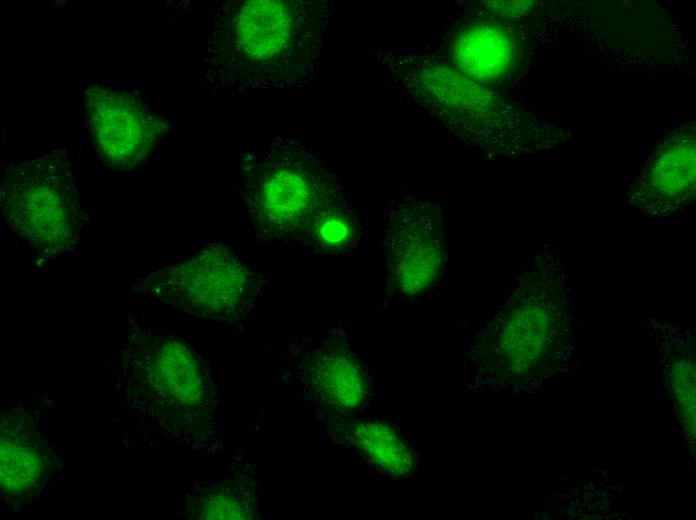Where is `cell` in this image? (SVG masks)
Listing matches in <instances>:
<instances>
[{
	"label": "cell",
	"mask_w": 696,
	"mask_h": 520,
	"mask_svg": "<svg viewBox=\"0 0 696 520\" xmlns=\"http://www.w3.org/2000/svg\"><path fill=\"white\" fill-rule=\"evenodd\" d=\"M329 15L325 1L226 2L211 33L217 78L244 95L304 85L317 69Z\"/></svg>",
	"instance_id": "cell-1"
},
{
	"label": "cell",
	"mask_w": 696,
	"mask_h": 520,
	"mask_svg": "<svg viewBox=\"0 0 696 520\" xmlns=\"http://www.w3.org/2000/svg\"><path fill=\"white\" fill-rule=\"evenodd\" d=\"M127 405L191 450L221 449L220 393L207 362L183 339L134 326L118 355Z\"/></svg>",
	"instance_id": "cell-2"
},
{
	"label": "cell",
	"mask_w": 696,
	"mask_h": 520,
	"mask_svg": "<svg viewBox=\"0 0 696 520\" xmlns=\"http://www.w3.org/2000/svg\"><path fill=\"white\" fill-rule=\"evenodd\" d=\"M237 177L250 229L267 246L308 247L318 219L345 199L336 176L293 138L245 149Z\"/></svg>",
	"instance_id": "cell-3"
},
{
	"label": "cell",
	"mask_w": 696,
	"mask_h": 520,
	"mask_svg": "<svg viewBox=\"0 0 696 520\" xmlns=\"http://www.w3.org/2000/svg\"><path fill=\"white\" fill-rule=\"evenodd\" d=\"M378 57L390 84L459 141L504 153L527 149L526 116L521 110L461 73L441 54L390 47L379 51Z\"/></svg>",
	"instance_id": "cell-4"
},
{
	"label": "cell",
	"mask_w": 696,
	"mask_h": 520,
	"mask_svg": "<svg viewBox=\"0 0 696 520\" xmlns=\"http://www.w3.org/2000/svg\"><path fill=\"white\" fill-rule=\"evenodd\" d=\"M566 276L549 248L520 268L503 304L469 349L468 358L481 377L516 385L538 373L552 344L553 299Z\"/></svg>",
	"instance_id": "cell-5"
},
{
	"label": "cell",
	"mask_w": 696,
	"mask_h": 520,
	"mask_svg": "<svg viewBox=\"0 0 696 520\" xmlns=\"http://www.w3.org/2000/svg\"><path fill=\"white\" fill-rule=\"evenodd\" d=\"M0 206L7 226L42 261L74 251L82 224L79 190L60 149L8 163L1 172Z\"/></svg>",
	"instance_id": "cell-6"
},
{
	"label": "cell",
	"mask_w": 696,
	"mask_h": 520,
	"mask_svg": "<svg viewBox=\"0 0 696 520\" xmlns=\"http://www.w3.org/2000/svg\"><path fill=\"white\" fill-rule=\"evenodd\" d=\"M131 288L187 314L240 325L253 314L259 281L231 248L215 243L181 263L138 274Z\"/></svg>",
	"instance_id": "cell-7"
},
{
	"label": "cell",
	"mask_w": 696,
	"mask_h": 520,
	"mask_svg": "<svg viewBox=\"0 0 696 520\" xmlns=\"http://www.w3.org/2000/svg\"><path fill=\"white\" fill-rule=\"evenodd\" d=\"M278 370L324 423L355 417L369 404L366 367L341 327L313 332L278 349Z\"/></svg>",
	"instance_id": "cell-8"
},
{
	"label": "cell",
	"mask_w": 696,
	"mask_h": 520,
	"mask_svg": "<svg viewBox=\"0 0 696 520\" xmlns=\"http://www.w3.org/2000/svg\"><path fill=\"white\" fill-rule=\"evenodd\" d=\"M383 248L389 294L406 300L430 291L447 261L442 205L400 194L385 210Z\"/></svg>",
	"instance_id": "cell-9"
},
{
	"label": "cell",
	"mask_w": 696,
	"mask_h": 520,
	"mask_svg": "<svg viewBox=\"0 0 696 520\" xmlns=\"http://www.w3.org/2000/svg\"><path fill=\"white\" fill-rule=\"evenodd\" d=\"M84 99L91 140L104 164L129 171L151 155L165 123L140 97L113 87L90 85Z\"/></svg>",
	"instance_id": "cell-10"
},
{
	"label": "cell",
	"mask_w": 696,
	"mask_h": 520,
	"mask_svg": "<svg viewBox=\"0 0 696 520\" xmlns=\"http://www.w3.org/2000/svg\"><path fill=\"white\" fill-rule=\"evenodd\" d=\"M1 498L22 507L45 487L58 467L57 458L24 408L9 407L0 416Z\"/></svg>",
	"instance_id": "cell-11"
},
{
	"label": "cell",
	"mask_w": 696,
	"mask_h": 520,
	"mask_svg": "<svg viewBox=\"0 0 696 520\" xmlns=\"http://www.w3.org/2000/svg\"><path fill=\"white\" fill-rule=\"evenodd\" d=\"M695 194L694 129L674 133L657 149L632 188L631 205L650 216H665L689 205Z\"/></svg>",
	"instance_id": "cell-12"
},
{
	"label": "cell",
	"mask_w": 696,
	"mask_h": 520,
	"mask_svg": "<svg viewBox=\"0 0 696 520\" xmlns=\"http://www.w3.org/2000/svg\"><path fill=\"white\" fill-rule=\"evenodd\" d=\"M441 56L464 75L488 85L510 74L516 61L517 44L507 27L481 20L458 28L449 37L446 52Z\"/></svg>",
	"instance_id": "cell-13"
},
{
	"label": "cell",
	"mask_w": 696,
	"mask_h": 520,
	"mask_svg": "<svg viewBox=\"0 0 696 520\" xmlns=\"http://www.w3.org/2000/svg\"><path fill=\"white\" fill-rule=\"evenodd\" d=\"M325 425L336 442L355 450L387 477L405 478L417 467L416 454L408 441L386 421L355 416Z\"/></svg>",
	"instance_id": "cell-14"
},
{
	"label": "cell",
	"mask_w": 696,
	"mask_h": 520,
	"mask_svg": "<svg viewBox=\"0 0 696 520\" xmlns=\"http://www.w3.org/2000/svg\"><path fill=\"white\" fill-rule=\"evenodd\" d=\"M183 515L189 519H258V485L252 469L238 471L213 484L195 487Z\"/></svg>",
	"instance_id": "cell-15"
},
{
	"label": "cell",
	"mask_w": 696,
	"mask_h": 520,
	"mask_svg": "<svg viewBox=\"0 0 696 520\" xmlns=\"http://www.w3.org/2000/svg\"><path fill=\"white\" fill-rule=\"evenodd\" d=\"M360 234L359 219L344 199L318 219L310 233L308 247L324 252H342L353 248Z\"/></svg>",
	"instance_id": "cell-16"
},
{
	"label": "cell",
	"mask_w": 696,
	"mask_h": 520,
	"mask_svg": "<svg viewBox=\"0 0 696 520\" xmlns=\"http://www.w3.org/2000/svg\"><path fill=\"white\" fill-rule=\"evenodd\" d=\"M671 382L676 405L687 430L695 435V367L694 362L682 356L671 366Z\"/></svg>",
	"instance_id": "cell-17"
},
{
	"label": "cell",
	"mask_w": 696,
	"mask_h": 520,
	"mask_svg": "<svg viewBox=\"0 0 696 520\" xmlns=\"http://www.w3.org/2000/svg\"><path fill=\"white\" fill-rule=\"evenodd\" d=\"M486 6L492 13L505 17L516 18L528 13L534 5L532 1H488Z\"/></svg>",
	"instance_id": "cell-18"
}]
</instances>
